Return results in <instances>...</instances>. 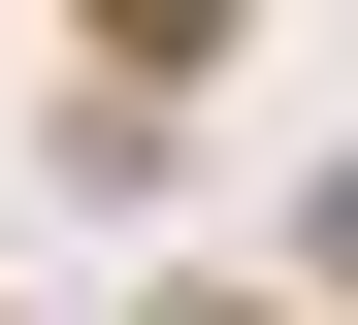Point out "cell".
<instances>
[{
    "label": "cell",
    "instance_id": "2",
    "mask_svg": "<svg viewBox=\"0 0 358 325\" xmlns=\"http://www.w3.org/2000/svg\"><path fill=\"white\" fill-rule=\"evenodd\" d=\"M293 293H358V163H293Z\"/></svg>",
    "mask_w": 358,
    "mask_h": 325
},
{
    "label": "cell",
    "instance_id": "1",
    "mask_svg": "<svg viewBox=\"0 0 358 325\" xmlns=\"http://www.w3.org/2000/svg\"><path fill=\"white\" fill-rule=\"evenodd\" d=\"M66 33H98V98H196V65L261 33V0H66Z\"/></svg>",
    "mask_w": 358,
    "mask_h": 325
}]
</instances>
